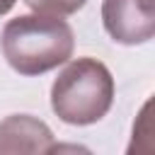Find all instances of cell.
Returning a JSON list of instances; mask_svg holds the SVG:
<instances>
[{"label": "cell", "instance_id": "1", "mask_svg": "<svg viewBox=\"0 0 155 155\" xmlns=\"http://www.w3.org/2000/svg\"><path fill=\"white\" fill-rule=\"evenodd\" d=\"M0 46L12 70L34 78L68 63L75 48V34L63 17L34 12L10 19L2 29Z\"/></svg>", "mask_w": 155, "mask_h": 155}, {"label": "cell", "instance_id": "2", "mask_svg": "<svg viewBox=\"0 0 155 155\" xmlns=\"http://www.w3.org/2000/svg\"><path fill=\"white\" fill-rule=\"evenodd\" d=\"M114 104V78L97 58L70 61L51 85V109L70 126H90L107 116Z\"/></svg>", "mask_w": 155, "mask_h": 155}, {"label": "cell", "instance_id": "3", "mask_svg": "<svg viewBox=\"0 0 155 155\" xmlns=\"http://www.w3.org/2000/svg\"><path fill=\"white\" fill-rule=\"evenodd\" d=\"M102 24L116 44H148L155 34V0H102Z\"/></svg>", "mask_w": 155, "mask_h": 155}, {"label": "cell", "instance_id": "4", "mask_svg": "<svg viewBox=\"0 0 155 155\" xmlns=\"http://www.w3.org/2000/svg\"><path fill=\"white\" fill-rule=\"evenodd\" d=\"M53 131L29 114H12L0 121V155L15 153H53Z\"/></svg>", "mask_w": 155, "mask_h": 155}, {"label": "cell", "instance_id": "5", "mask_svg": "<svg viewBox=\"0 0 155 155\" xmlns=\"http://www.w3.org/2000/svg\"><path fill=\"white\" fill-rule=\"evenodd\" d=\"M24 2H27V7L31 12L65 17V15H73V12L82 10L87 0H24Z\"/></svg>", "mask_w": 155, "mask_h": 155}, {"label": "cell", "instance_id": "6", "mask_svg": "<svg viewBox=\"0 0 155 155\" xmlns=\"http://www.w3.org/2000/svg\"><path fill=\"white\" fill-rule=\"evenodd\" d=\"M15 2H17V0H0V15H7V12L15 7Z\"/></svg>", "mask_w": 155, "mask_h": 155}]
</instances>
